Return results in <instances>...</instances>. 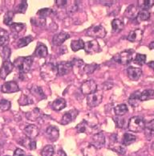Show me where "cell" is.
Masks as SVG:
<instances>
[{
  "label": "cell",
  "instance_id": "1",
  "mask_svg": "<svg viewBox=\"0 0 154 156\" xmlns=\"http://www.w3.org/2000/svg\"><path fill=\"white\" fill-rule=\"evenodd\" d=\"M40 74L42 78L46 81L53 80L58 75L57 67L53 63L47 62L42 65L40 69Z\"/></svg>",
  "mask_w": 154,
  "mask_h": 156
},
{
  "label": "cell",
  "instance_id": "2",
  "mask_svg": "<svg viewBox=\"0 0 154 156\" xmlns=\"http://www.w3.org/2000/svg\"><path fill=\"white\" fill-rule=\"evenodd\" d=\"M32 63H33L32 56H26V57H19L15 59L13 65L15 67L17 68L20 74H25L30 71Z\"/></svg>",
  "mask_w": 154,
  "mask_h": 156
},
{
  "label": "cell",
  "instance_id": "3",
  "mask_svg": "<svg viewBox=\"0 0 154 156\" xmlns=\"http://www.w3.org/2000/svg\"><path fill=\"white\" fill-rule=\"evenodd\" d=\"M145 120L142 117L135 116L130 118L128 122V129L132 132H141L145 129Z\"/></svg>",
  "mask_w": 154,
  "mask_h": 156
},
{
  "label": "cell",
  "instance_id": "4",
  "mask_svg": "<svg viewBox=\"0 0 154 156\" xmlns=\"http://www.w3.org/2000/svg\"><path fill=\"white\" fill-rule=\"evenodd\" d=\"M134 51L132 50H126L121 53L116 54V56H114L112 60L115 62L121 64L123 65H128L133 58Z\"/></svg>",
  "mask_w": 154,
  "mask_h": 156
},
{
  "label": "cell",
  "instance_id": "5",
  "mask_svg": "<svg viewBox=\"0 0 154 156\" xmlns=\"http://www.w3.org/2000/svg\"><path fill=\"white\" fill-rule=\"evenodd\" d=\"M110 140H111V143L108 145V148L113 151L118 153L119 154L124 155L125 154V152H126V147H125L123 143L121 144V143H118L117 136L116 134H112L111 138H110Z\"/></svg>",
  "mask_w": 154,
  "mask_h": 156
},
{
  "label": "cell",
  "instance_id": "6",
  "mask_svg": "<svg viewBox=\"0 0 154 156\" xmlns=\"http://www.w3.org/2000/svg\"><path fill=\"white\" fill-rule=\"evenodd\" d=\"M87 36L93 38H104L106 36V30L101 25H96L89 27L86 31Z\"/></svg>",
  "mask_w": 154,
  "mask_h": 156
},
{
  "label": "cell",
  "instance_id": "7",
  "mask_svg": "<svg viewBox=\"0 0 154 156\" xmlns=\"http://www.w3.org/2000/svg\"><path fill=\"white\" fill-rule=\"evenodd\" d=\"M103 100V94L101 91H96L93 94L87 95V103L89 107H96L101 103Z\"/></svg>",
  "mask_w": 154,
  "mask_h": 156
},
{
  "label": "cell",
  "instance_id": "8",
  "mask_svg": "<svg viewBox=\"0 0 154 156\" xmlns=\"http://www.w3.org/2000/svg\"><path fill=\"white\" fill-rule=\"evenodd\" d=\"M97 91V85L94 80H88L81 85V92L83 94L90 95Z\"/></svg>",
  "mask_w": 154,
  "mask_h": 156
},
{
  "label": "cell",
  "instance_id": "9",
  "mask_svg": "<svg viewBox=\"0 0 154 156\" xmlns=\"http://www.w3.org/2000/svg\"><path fill=\"white\" fill-rule=\"evenodd\" d=\"M84 51L87 54H94L101 51V47L96 40H91L84 43Z\"/></svg>",
  "mask_w": 154,
  "mask_h": 156
},
{
  "label": "cell",
  "instance_id": "10",
  "mask_svg": "<svg viewBox=\"0 0 154 156\" xmlns=\"http://www.w3.org/2000/svg\"><path fill=\"white\" fill-rule=\"evenodd\" d=\"M13 63H11L10 60H6L3 61L1 69H0V78L2 80H5L7 76L11 73L14 69Z\"/></svg>",
  "mask_w": 154,
  "mask_h": 156
},
{
  "label": "cell",
  "instance_id": "11",
  "mask_svg": "<svg viewBox=\"0 0 154 156\" xmlns=\"http://www.w3.org/2000/svg\"><path fill=\"white\" fill-rule=\"evenodd\" d=\"M57 67V71H58V75L60 76H63V75H67L72 71V64L71 61H65V62L59 63L58 65H56Z\"/></svg>",
  "mask_w": 154,
  "mask_h": 156
},
{
  "label": "cell",
  "instance_id": "12",
  "mask_svg": "<svg viewBox=\"0 0 154 156\" xmlns=\"http://www.w3.org/2000/svg\"><path fill=\"white\" fill-rule=\"evenodd\" d=\"M20 90L18 84L15 81H7L2 86V92L4 94H12Z\"/></svg>",
  "mask_w": 154,
  "mask_h": 156
},
{
  "label": "cell",
  "instance_id": "13",
  "mask_svg": "<svg viewBox=\"0 0 154 156\" xmlns=\"http://www.w3.org/2000/svg\"><path fill=\"white\" fill-rule=\"evenodd\" d=\"M92 146L96 147V149H101L105 144V137L104 134L102 132H99L97 134H94L92 137Z\"/></svg>",
  "mask_w": 154,
  "mask_h": 156
},
{
  "label": "cell",
  "instance_id": "14",
  "mask_svg": "<svg viewBox=\"0 0 154 156\" xmlns=\"http://www.w3.org/2000/svg\"><path fill=\"white\" fill-rule=\"evenodd\" d=\"M79 112L76 109H72L71 111H68L67 113H65L64 115L63 116L62 119L60 121L61 125H67L70 122H72V121L76 118V117L78 115Z\"/></svg>",
  "mask_w": 154,
  "mask_h": 156
},
{
  "label": "cell",
  "instance_id": "15",
  "mask_svg": "<svg viewBox=\"0 0 154 156\" xmlns=\"http://www.w3.org/2000/svg\"><path fill=\"white\" fill-rule=\"evenodd\" d=\"M24 133L27 138L33 140L34 138H36L39 135V128L36 126L28 125L24 129Z\"/></svg>",
  "mask_w": 154,
  "mask_h": 156
},
{
  "label": "cell",
  "instance_id": "16",
  "mask_svg": "<svg viewBox=\"0 0 154 156\" xmlns=\"http://www.w3.org/2000/svg\"><path fill=\"white\" fill-rule=\"evenodd\" d=\"M70 38V35L67 32H60V33L56 34L53 36L52 39V43L54 45L56 46H60L64 42L65 40H67V39Z\"/></svg>",
  "mask_w": 154,
  "mask_h": 156
},
{
  "label": "cell",
  "instance_id": "17",
  "mask_svg": "<svg viewBox=\"0 0 154 156\" xmlns=\"http://www.w3.org/2000/svg\"><path fill=\"white\" fill-rule=\"evenodd\" d=\"M127 73L130 80H137L141 76L142 70L141 69H139V68L128 67L127 69Z\"/></svg>",
  "mask_w": 154,
  "mask_h": 156
},
{
  "label": "cell",
  "instance_id": "18",
  "mask_svg": "<svg viewBox=\"0 0 154 156\" xmlns=\"http://www.w3.org/2000/svg\"><path fill=\"white\" fill-rule=\"evenodd\" d=\"M142 38H143V30L136 29L130 32L127 39L130 42H140Z\"/></svg>",
  "mask_w": 154,
  "mask_h": 156
},
{
  "label": "cell",
  "instance_id": "19",
  "mask_svg": "<svg viewBox=\"0 0 154 156\" xmlns=\"http://www.w3.org/2000/svg\"><path fill=\"white\" fill-rule=\"evenodd\" d=\"M46 134H47V138H49V140H51V142H55L59 138L60 132H59V129L57 127L51 126L46 130Z\"/></svg>",
  "mask_w": 154,
  "mask_h": 156
},
{
  "label": "cell",
  "instance_id": "20",
  "mask_svg": "<svg viewBox=\"0 0 154 156\" xmlns=\"http://www.w3.org/2000/svg\"><path fill=\"white\" fill-rule=\"evenodd\" d=\"M47 53H48L47 48L44 44L39 43L36 50L34 51V56L39 57V58H43V57H46L47 56Z\"/></svg>",
  "mask_w": 154,
  "mask_h": 156
},
{
  "label": "cell",
  "instance_id": "21",
  "mask_svg": "<svg viewBox=\"0 0 154 156\" xmlns=\"http://www.w3.org/2000/svg\"><path fill=\"white\" fill-rule=\"evenodd\" d=\"M66 107V101L63 98H57L51 104V108L56 111H60Z\"/></svg>",
  "mask_w": 154,
  "mask_h": 156
},
{
  "label": "cell",
  "instance_id": "22",
  "mask_svg": "<svg viewBox=\"0 0 154 156\" xmlns=\"http://www.w3.org/2000/svg\"><path fill=\"white\" fill-rule=\"evenodd\" d=\"M145 134L148 139H151L154 137V120L150 121L145 126Z\"/></svg>",
  "mask_w": 154,
  "mask_h": 156
},
{
  "label": "cell",
  "instance_id": "23",
  "mask_svg": "<svg viewBox=\"0 0 154 156\" xmlns=\"http://www.w3.org/2000/svg\"><path fill=\"white\" fill-rule=\"evenodd\" d=\"M41 112L40 109H38V108H35L34 109H32L31 111L27 112L26 114V117L28 120L32 121V122H35V121H37L39 118H40Z\"/></svg>",
  "mask_w": 154,
  "mask_h": 156
},
{
  "label": "cell",
  "instance_id": "24",
  "mask_svg": "<svg viewBox=\"0 0 154 156\" xmlns=\"http://www.w3.org/2000/svg\"><path fill=\"white\" fill-rule=\"evenodd\" d=\"M137 14H138V9L134 5H131L127 7L125 12V16L128 19H136Z\"/></svg>",
  "mask_w": 154,
  "mask_h": 156
},
{
  "label": "cell",
  "instance_id": "25",
  "mask_svg": "<svg viewBox=\"0 0 154 156\" xmlns=\"http://www.w3.org/2000/svg\"><path fill=\"white\" fill-rule=\"evenodd\" d=\"M150 18V12L148 10L141 9V11H138V14L136 17V21L138 23L143 22L145 20H148Z\"/></svg>",
  "mask_w": 154,
  "mask_h": 156
},
{
  "label": "cell",
  "instance_id": "26",
  "mask_svg": "<svg viewBox=\"0 0 154 156\" xmlns=\"http://www.w3.org/2000/svg\"><path fill=\"white\" fill-rule=\"evenodd\" d=\"M84 121L86 122L87 126L92 127V128L94 126H97V124H98V119H97L96 115H94V114H87Z\"/></svg>",
  "mask_w": 154,
  "mask_h": 156
},
{
  "label": "cell",
  "instance_id": "27",
  "mask_svg": "<svg viewBox=\"0 0 154 156\" xmlns=\"http://www.w3.org/2000/svg\"><path fill=\"white\" fill-rule=\"evenodd\" d=\"M141 91H136L130 96L128 99V103L132 107H136L138 105V103L140 101V96H141Z\"/></svg>",
  "mask_w": 154,
  "mask_h": 156
},
{
  "label": "cell",
  "instance_id": "28",
  "mask_svg": "<svg viewBox=\"0 0 154 156\" xmlns=\"http://www.w3.org/2000/svg\"><path fill=\"white\" fill-rule=\"evenodd\" d=\"M112 32L114 33H118L124 28V23L118 19H115L112 22Z\"/></svg>",
  "mask_w": 154,
  "mask_h": 156
},
{
  "label": "cell",
  "instance_id": "29",
  "mask_svg": "<svg viewBox=\"0 0 154 156\" xmlns=\"http://www.w3.org/2000/svg\"><path fill=\"white\" fill-rule=\"evenodd\" d=\"M21 145L25 147L26 148L29 150H35L36 148V141L32 140V139H30L28 138H23L22 141L20 142Z\"/></svg>",
  "mask_w": 154,
  "mask_h": 156
},
{
  "label": "cell",
  "instance_id": "30",
  "mask_svg": "<svg viewBox=\"0 0 154 156\" xmlns=\"http://www.w3.org/2000/svg\"><path fill=\"white\" fill-rule=\"evenodd\" d=\"M154 98V90L152 89H146L145 91L141 92L140 96V101H145L150 100Z\"/></svg>",
  "mask_w": 154,
  "mask_h": 156
},
{
  "label": "cell",
  "instance_id": "31",
  "mask_svg": "<svg viewBox=\"0 0 154 156\" xmlns=\"http://www.w3.org/2000/svg\"><path fill=\"white\" fill-rule=\"evenodd\" d=\"M83 154L84 156H96L97 149L94 146H92V144H89V145L84 148Z\"/></svg>",
  "mask_w": 154,
  "mask_h": 156
},
{
  "label": "cell",
  "instance_id": "32",
  "mask_svg": "<svg viewBox=\"0 0 154 156\" xmlns=\"http://www.w3.org/2000/svg\"><path fill=\"white\" fill-rule=\"evenodd\" d=\"M84 42L81 39L73 40L71 43V48L73 51H77L80 49H84Z\"/></svg>",
  "mask_w": 154,
  "mask_h": 156
},
{
  "label": "cell",
  "instance_id": "33",
  "mask_svg": "<svg viewBox=\"0 0 154 156\" xmlns=\"http://www.w3.org/2000/svg\"><path fill=\"white\" fill-rule=\"evenodd\" d=\"M31 93L33 94L34 96H36V98H39V99H43L45 98V94H43V92L42 90V88L37 85H34L33 87L31 89Z\"/></svg>",
  "mask_w": 154,
  "mask_h": 156
},
{
  "label": "cell",
  "instance_id": "34",
  "mask_svg": "<svg viewBox=\"0 0 154 156\" xmlns=\"http://www.w3.org/2000/svg\"><path fill=\"white\" fill-rule=\"evenodd\" d=\"M9 40V35L6 30L0 27V47L5 46Z\"/></svg>",
  "mask_w": 154,
  "mask_h": 156
},
{
  "label": "cell",
  "instance_id": "35",
  "mask_svg": "<svg viewBox=\"0 0 154 156\" xmlns=\"http://www.w3.org/2000/svg\"><path fill=\"white\" fill-rule=\"evenodd\" d=\"M128 110V106L126 105H125V104H121V105H116V107L114 108L115 114L117 116H123V115H125L127 113Z\"/></svg>",
  "mask_w": 154,
  "mask_h": 156
},
{
  "label": "cell",
  "instance_id": "36",
  "mask_svg": "<svg viewBox=\"0 0 154 156\" xmlns=\"http://www.w3.org/2000/svg\"><path fill=\"white\" fill-rule=\"evenodd\" d=\"M0 53H1L2 60H4V61L9 60L10 56H11V49H10L8 46L0 47Z\"/></svg>",
  "mask_w": 154,
  "mask_h": 156
},
{
  "label": "cell",
  "instance_id": "37",
  "mask_svg": "<svg viewBox=\"0 0 154 156\" xmlns=\"http://www.w3.org/2000/svg\"><path fill=\"white\" fill-rule=\"evenodd\" d=\"M136 140V137L135 136V135H133V134H128V133H126V134H124L123 144L125 146L131 145V144L133 143Z\"/></svg>",
  "mask_w": 154,
  "mask_h": 156
},
{
  "label": "cell",
  "instance_id": "38",
  "mask_svg": "<svg viewBox=\"0 0 154 156\" xmlns=\"http://www.w3.org/2000/svg\"><path fill=\"white\" fill-rule=\"evenodd\" d=\"M33 40V37L31 36H26L22 39H19L17 42V47L18 48H23L25 46H27Z\"/></svg>",
  "mask_w": 154,
  "mask_h": 156
},
{
  "label": "cell",
  "instance_id": "39",
  "mask_svg": "<svg viewBox=\"0 0 154 156\" xmlns=\"http://www.w3.org/2000/svg\"><path fill=\"white\" fill-rule=\"evenodd\" d=\"M55 154V149L54 147L51 145H47L41 151V155L42 156H53Z\"/></svg>",
  "mask_w": 154,
  "mask_h": 156
},
{
  "label": "cell",
  "instance_id": "40",
  "mask_svg": "<svg viewBox=\"0 0 154 156\" xmlns=\"http://www.w3.org/2000/svg\"><path fill=\"white\" fill-rule=\"evenodd\" d=\"M139 7L141 9L148 10L150 7H152L154 5V0H144V1H138Z\"/></svg>",
  "mask_w": 154,
  "mask_h": 156
},
{
  "label": "cell",
  "instance_id": "41",
  "mask_svg": "<svg viewBox=\"0 0 154 156\" xmlns=\"http://www.w3.org/2000/svg\"><path fill=\"white\" fill-rule=\"evenodd\" d=\"M99 65L96 64H91V65H85L84 67L83 68V70L85 73L92 74L96 69H98Z\"/></svg>",
  "mask_w": 154,
  "mask_h": 156
},
{
  "label": "cell",
  "instance_id": "42",
  "mask_svg": "<svg viewBox=\"0 0 154 156\" xmlns=\"http://www.w3.org/2000/svg\"><path fill=\"white\" fill-rule=\"evenodd\" d=\"M13 19H14V13L12 11H8L5 14L4 19H3V23L4 24L7 26H11L13 23Z\"/></svg>",
  "mask_w": 154,
  "mask_h": 156
},
{
  "label": "cell",
  "instance_id": "43",
  "mask_svg": "<svg viewBox=\"0 0 154 156\" xmlns=\"http://www.w3.org/2000/svg\"><path fill=\"white\" fill-rule=\"evenodd\" d=\"M19 104L20 105H27L30 104H33V101L29 96L22 94L20 99L19 100Z\"/></svg>",
  "mask_w": 154,
  "mask_h": 156
},
{
  "label": "cell",
  "instance_id": "44",
  "mask_svg": "<svg viewBox=\"0 0 154 156\" xmlns=\"http://www.w3.org/2000/svg\"><path fill=\"white\" fill-rule=\"evenodd\" d=\"M31 24L37 27H44L46 25V20L42 18H32L31 19Z\"/></svg>",
  "mask_w": 154,
  "mask_h": 156
},
{
  "label": "cell",
  "instance_id": "45",
  "mask_svg": "<svg viewBox=\"0 0 154 156\" xmlns=\"http://www.w3.org/2000/svg\"><path fill=\"white\" fill-rule=\"evenodd\" d=\"M51 13H52V11L50 8H43V9H40L39 11H38L37 16H39V18L45 19L46 17L50 16Z\"/></svg>",
  "mask_w": 154,
  "mask_h": 156
},
{
  "label": "cell",
  "instance_id": "46",
  "mask_svg": "<svg viewBox=\"0 0 154 156\" xmlns=\"http://www.w3.org/2000/svg\"><path fill=\"white\" fill-rule=\"evenodd\" d=\"M146 61V56L144 54H136L133 62L138 65H143Z\"/></svg>",
  "mask_w": 154,
  "mask_h": 156
},
{
  "label": "cell",
  "instance_id": "47",
  "mask_svg": "<svg viewBox=\"0 0 154 156\" xmlns=\"http://www.w3.org/2000/svg\"><path fill=\"white\" fill-rule=\"evenodd\" d=\"M11 27V30L14 32H20L22 30H23L25 28V24L23 23H13L10 26Z\"/></svg>",
  "mask_w": 154,
  "mask_h": 156
},
{
  "label": "cell",
  "instance_id": "48",
  "mask_svg": "<svg viewBox=\"0 0 154 156\" xmlns=\"http://www.w3.org/2000/svg\"><path fill=\"white\" fill-rule=\"evenodd\" d=\"M11 108V102L8 100L6 99H2L0 101V109H2V111H7Z\"/></svg>",
  "mask_w": 154,
  "mask_h": 156
},
{
  "label": "cell",
  "instance_id": "49",
  "mask_svg": "<svg viewBox=\"0 0 154 156\" xmlns=\"http://www.w3.org/2000/svg\"><path fill=\"white\" fill-rule=\"evenodd\" d=\"M87 125L86 124L84 121H83L82 122L79 123L77 126L76 127V130L78 133H85V132L87 131Z\"/></svg>",
  "mask_w": 154,
  "mask_h": 156
},
{
  "label": "cell",
  "instance_id": "50",
  "mask_svg": "<svg viewBox=\"0 0 154 156\" xmlns=\"http://www.w3.org/2000/svg\"><path fill=\"white\" fill-rule=\"evenodd\" d=\"M114 122H116V126L118 128H124L125 125V119L123 118H121V117H116L114 118Z\"/></svg>",
  "mask_w": 154,
  "mask_h": 156
},
{
  "label": "cell",
  "instance_id": "51",
  "mask_svg": "<svg viewBox=\"0 0 154 156\" xmlns=\"http://www.w3.org/2000/svg\"><path fill=\"white\" fill-rule=\"evenodd\" d=\"M27 3L26 1H22L20 2V4L19 5V7H17L16 12L17 13H25L27 11Z\"/></svg>",
  "mask_w": 154,
  "mask_h": 156
},
{
  "label": "cell",
  "instance_id": "52",
  "mask_svg": "<svg viewBox=\"0 0 154 156\" xmlns=\"http://www.w3.org/2000/svg\"><path fill=\"white\" fill-rule=\"evenodd\" d=\"M72 64V67H76L78 68V69H80V68H84V62H83V60H80V59H73L72 61H71Z\"/></svg>",
  "mask_w": 154,
  "mask_h": 156
},
{
  "label": "cell",
  "instance_id": "53",
  "mask_svg": "<svg viewBox=\"0 0 154 156\" xmlns=\"http://www.w3.org/2000/svg\"><path fill=\"white\" fill-rule=\"evenodd\" d=\"M14 156H26V153H25L24 151H22V149L17 148V149L15 150V153H14Z\"/></svg>",
  "mask_w": 154,
  "mask_h": 156
},
{
  "label": "cell",
  "instance_id": "54",
  "mask_svg": "<svg viewBox=\"0 0 154 156\" xmlns=\"http://www.w3.org/2000/svg\"><path fill=\"white\" fill-rule=\"evenodd\" d=\"M56 4L58 5V7H64L67 4V1H61V0H59V1H56Z\"/></svg>",
  "mask_w": 154,
  "mask_h": 156
},
{
  "label": "cell",
  "instance_id": "55",
  "mask_svg": "<svg viewBox=\"0 0 154 156\" xmlns=\"http://www.w3.org/2000/svg\"><path fill=\"white\" fill-rule=\"evenodd\" d=\"M58 155L59 156H67V154H66V153H65L63 150H60L58 152Z\"/></svg>",
  "mask_w": 154,
  "mask_h": 156
},
{
  "label": "cell",
  "instance_id": "56",
  "mask_svg": "<svg viewBox=\"0 0 154 156\" xmlns=\"http://www.w3.org/2000/svg\"><path fill=\"white\" fill-rule=\"evenodd\" d=\"M148 65H149V67L151 68V69H152V70H153V71H154V61H152V62H149V64H148Z\"/></svg>",
  "mask_w": 154,
  "mask_h": 156
},
{
  "label": "cell",
  "instance_id": "57",
  "mask_svg": "<svg viewBox=\"0 0 154 156\" xmlns=\"http://www.w3.org/2000/svg\"><path fill=\"white\" fill-rule=\"evenodd\" d=\"M149 48L150 49H154V41H152V42L149 45Z\"/></svg>",
  "mask_w": 154,
  "mask_h": 156
},
{
  "label": "cell",
  "instance_id": "58",
  "mask_svg": "<svg viewBox=\"0 0 154 156\" xmlns=\"http://www.w3.org/2000/svg\"><path fill=\"white\" fill-rule=\"evenodd\" d=\"M152 147V149L154 151V143H152V147Z\"/></svg>",
  "mask_w": 154,
  "mask_h": 156
},
{
  "label": "cell",
  "instance_id": "59",
  "mask_svg": "<svg viewBox=\"0 0 154 156\" xmlns=\"http://www.w3.org/2000/svg\"><path fill=\"white\" fill-rule=\"evenodd\" d=\"M5 156H8V155H5Z\"/></svg>",
  "mask_w": 154,
  "mask_h": 156
}]
</instances>
